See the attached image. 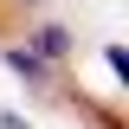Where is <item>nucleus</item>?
I'll return each mask as SVG.
<instances>
[{
	"label": "nucleus",
	"mask_w": 129,
	"mask_h": 129,
	"mask_svg": "<svg viewBox=\"0 0 129 129\" xmlns=\"http://www.w3.org/2000/svg\"><path fill=\"white\" fill-rule=\"evenodd\" d=\"M26 52H39L45 64H58V58H71V32L64 26H39V32H26Z\"/></svg>",
	"instance_id": "f257e3e1"
},
{
	"label": "nucleus",
	"mask_w": 129,
	"mask_h": 129,
	"mask_svg": "<svg viewBox=\"0 0 129 129\" xmlns=\"http://www.w3.org/2000/svg\"><path fill=\"white\" fill-rule=\"evenodd\" d=\"M7 71L26 78V84H52V64L39 58V52H26V45H7Z\"/></svg>",
	"instance_id": "f03ea898"
},
{
	"label": "nucleus",
	"mask_w": 129,
	"mask_h": 129,
	"mask_svg": "<svg viewBox=\"0 0 129 129\" xmlns=\"http://www.w3.org/2000/svg\"><path fill=\"white\" fill-rule=\"evenodd\" d=\"M26 7H39V0H26Z\"/></svg>",
	"instance_id": "7ed1b4c3"
}]
</instances>
